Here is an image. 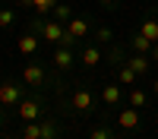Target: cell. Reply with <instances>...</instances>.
Listing matches in <instances>:
<instances>
[{
	"label": "cell",
	"instance_id": "1",
	"mask_svg": "<svg viewBox=\"0 0 158 139\" xmlns=\"http://www.w3.org/2000/svg\"><path fill=\"white\" fill-rule=\"evenodd\" d=\"M16 114H19L22 123L41 120V117H44V101H41V98H22L19 104H16Z\"/></svg>",
	"mask_w": 158,
	"mask_h": 139
},
{
	"label": "cell",
	"instance_id": "2",
	"mask_svg": "<svg viewBox=\"0 0 158 139\" xmlns=\"http://www.w3.org/2000/svg\"><path fill=\"white\" fill-rule=\"evenodd\" d=\"M22 98H25L22 95V82H13V79L0 82V104H3V108H16Z\"/></svg>",
	"mask_w": 158,
	"mask_h": 139
},
{
	"label": "cell",
	"instance_id": "3",
	"mask_svg": "<svg viewBox=\"0 0 158 139\" xmlns=\"http://www.w3.org/2000/svg\"><path fill=\"white\" fill-rule=\"evenodd\" d=\"M70 108L76 114H92V111H95V95H92L85 85H79L73 92V98H70Z\"/></svg>",
	"mask_w": 158,
	"mask_h": 139
},
{
	"label": "cell",
	"instance_id": "4",
	"mask_svg": "<svg viewBox=\"0 0 158 139\" xmlns=\"http://www.w3.org/2000/svg\"><path fill=\"white\" fill-rule=\"evenodd\" d=\"M22 82H29L32 88H41L44 82H48V73H44V67H41V63H25V67H22Z\"/></svg>",
	"mask_w": 158,
	"mask_h": 139
},
{
	"label": "cell",
	"instance_id": "5",
	"mask_svg": "<svg viewBox=\"0 0 158 139\" xmlns=\"http://www.w3.org/2000/svg\"><path fill=\"white\" fill-rule=\"evenodd\" d=\"M51 63H54V70L67 73V70H73V63H76V51L63 47V44H54V57H51Z\"/></svg>",
	"mask_w": 158,
	"mask_h": 139
},
{
	"label": "cell",
	"instance_id": "6",
	"mask_svg": "<svg viewBox=\"0 0 158 139\" xmlns=\"http://www.w3.org/2000/svg\"><path fill=\"white\" fill-rule=\"evenodd\" d=\"M16 47H19V54H25V57H32V54H38V47H41V38H38L35 32H25V35H19V41H16Z\"/></svg>",
	"mask_w": 158,
	"mask_h": 139
},
{
	"label": "cell",
	"instance_id": "7",
	"mask_svg": "<svg viewBox=\"0 0 158 139\" xmlns=\"http://www.w3.org/2000/svg\"><path fill=\"white\" fill-rule=\"evenodd\" d=\"M76 57L82 60V67H89V70H92V67H98V63L104 60V54H101V47H98V44H85Z\"/></svg>",
	"mask_w": 158,
	"mask_h": 139
},
{
	"label": "cell",
	"instance_id": "8",
	"mask_svg": "<svg viewBox=\"0 0 158 139\" xmlns=\"http://www.w3.org/2000/svg\"><path fill=\"white\" fill-rule=\"evenodd\" d=\"M139 108H123L120 114H117V126H120V130H136L139 126Z\"/></svg>",
	"mask_w": 158,
	"mask_h": 139
},
{
	"label": "cell",
	"instance_id": "9",
	"mask_svg": "<svg viewBox=\"0 0 158 139\" xmlns=\"http://www.w3.org/2000/svg\"><path fill=\"white\" fill-rule=\"evenodd\" d=\"M127 67L133 70L136 76H149V70H152V57H149V54H133V57H127Z\"/></svg>",
	"mask_w": 158,
	"mask_h": 139
},
{
	"label": "cell",
	"instance_id": "10",
	"mask_svg": "<svg viewBox=\"0 0 158 139\" xmlns=\"http://www.w3.org/2000/svg\"><path fill=\"white\" fill-rule=\"evenodd\" d=\"M101 101H104V108H117L120 104V82H104Z\"/></svg>",
	"mask_w": 158,
	"mask_h": 139
},
{
	"label": "cell",
	"instance_id": "11",
	"mask_svg": "<svg viewBox=\"0 0 158 139\" xmlns=\"http://www.w3.org/2000/svg\"><path fill=\"white\" fill-rule=\"evenodd\" d=\"M67 32H70V35H76L79 41H82V38L92 32V25H89V19H79V16H73V19L67 22Z\"/></svg>",
	"mask_w": 158,
	"mask_h": 139
},
{
	"label": "cell",
	"instance_id": "12",
	"mask_svg": "<svg viewBox=\"0 0 158 139\" xmlns=\"http://www.w3.org/2000/svg\"><path fill=\"white\" fill-rule=\"evenodd\" d=\"M130 51H133V54H149V51H152V41H149L146 35L133 32V35H130Z\"/></svg>",
	"mask_w": 158,
	"mask_h": 139
},
{
	"label": "cell",
	"instance_id": "13",
	"mask_svg": "<svg viewBox=\"0 0 158 139\" xmlns=\"http://www.w3.org/2000/svg\"><path fill=\"white\" fill-rule=\"evenodd\" d=\"M136 32H139V35H146L152 44H158V19H146V22H142Z\"/></svg>",
	"mask_w": 158,
	"mask_h": 139
},
{
	"label": "cell",
	"instance_id": "14",
	"mask_svg": "<svg viewBox=\"0 0 158 139\" xmlns=\"http://www.w3.org/2000/svg\"><path fill=\"white\" fill-rule=\"evenodd\" d=\"M41 139H60V126H57V120L41 117Z\"/></svg>",
	"mask_w": 158,
	"mask_h": 139
},
{
	"label": "cell",
	"instance_id": "15",
	"mask_svg": "<svg viewBox=\"0 0 158 139\" xmlns=\"http://www.w3.org/2000/svg\"><path fill=\"white\" fill-rule=\"evenodd\" d=\"M111 41H114V29H111V25H98V29H95V44L104 47V44H111Z\"/></svg>",
	"mask_w": 158,
	"mask_h": 139
},
{
	"label": "cell",
	"instance_id": "16",
	"mask_svg": "<svg viewBox=\"0 0 158 139\" xmlns=\"http://www.w3.org/2000/svg\"><path fill=\"white\" fill-rule=\"evenodd\" d=\"M51 16H54L57 22H63V25H67V22L73 19V6H67V3H57L54 10H51Z\"/></svg>",
	"mask_w": 158,
	"mask_h": 139
},
{
	"label": "cell",
	"instance_id": "17",
	"mask_svg": "<svg viewBox=\"0 0 158 139\" xmlns=\"http://www.w3.org/2000/svg\"><path fill=\"white\" fill-rule=\"evenodd\" d=\"M127 101H130V108H146L149 95L142 92V88H136V85H133V88H130V98H127Z\"/></svg>",
	"mask_w": 158,
	"mask_h": 139
},
{
	"label": "cell",
	"instance_id": "18",
	"mask_svg": "<svg viewBox=\"0 0 158 139\" xmlns=\"http://www.w3.org/2000/svg\"><path fill=\"white\" fill-rule=\"evenodd\" d=\"M136 79H139V76H136L133 70H130L127 63H120V67H117V82H123V85H133Z\"/></svg>",
	"mask_w": 158,
	"mask_h": 139
},
{
	"label": "cell",
	"instance_id": "19",
	"mask_svg": "<svg viewBox=\"0 0 158 139\" xmlns=\"http://www.w3.org/2000/svg\"><path fill=\"white\" fill-rule=\"evenodd\" d=\"M29 6L38 13V16H48V13L54 10V3H51V0H29Z\"/></svg>",
	"mask_w": 158,
	"mask_h": 139
},
{
	"label": "cell",
	"instance_id": "20",
	"mask_svg": "<svg viewBox=\"0 0 158 139\" xmlns=\"http://www.w3.org/2000/svg\"><path fill=\"white\" fill-rule=\"evenodd\" d=\"M111 136H114V133H111L104 123H98V126H92V130H89V139H111Z\"/></svg>",
	"mask_w": 158,
	"mask_h": 139
},
{
	"label": "cell",
	"instance_id": "21",
	"mask_svg": "<svg viewBox=\"0 0 158 139\" xmlns=\"http://www.w3.org/2000/svg\"><path fill=\"white\" fill-rule=\"evenodd\" d=\"M13 22H16V13L13 10H0V29H10Z\"/></svg>",
	"mask_w": 158,
	"mask_h": 139
},
{
	"label": "cell",
	"instance_id": "22",
	"mask_svg": "<svg viewBox=\"0 0 158 139\" xmlns=\"http://www.w3.org/2000/svg\"><path fill=\"white\" fill-rule=\"evenodd\" d=\"M60 44H63V47H70V51H73V47L79 44V38H76V35H70V32H63V38H60Z\"/></svg>",
	"mask_w": 158,
	"mask_h": 139
},
{
	"label": "cell",
	"instance_id": "23",
	"mask_svg": "<svg viewBox=\"0 0 158 139\" xmlns=\"http://www.w3.org/2000/svg\"><path fill=\"white\" fill-rule=\"evenodd\" d=\"M149 57H152V63H158V44H152V51H149Z\"/></svg>",
	"mask_w": 158,
	"mask_h": 139
},
{
	"label": "cell",
	"instance_id": "24",
	"mask_svg": "<svg viewBox=\"0 0 158 139\" xmlns=\"http://www.w3.org/2000/svg\"><path fill=\"white\" fill-rule=\"evenodd\" d=\"M3 126H6V117H3V104H0V133H3Z\"/></svg>",
	"mask_w": 158,
	"mask_h": 139
},
{
	"label": "cell",
	"instance_id": "25",
	"mask_svg": "<svg viewBox=\"0 0 158 139\" xmlns=\"http://www.w3.org/2000/svg\"><path fill=\"white\" fill-rule=\"evenodd\" d=\"M98 3H101V6H108V10H111V6L117 3V0H98Z\"/></svg>",
	"mask_w": 158,
	"mask_h": 139
},
{
	"label": "cell",
	"instance_id": "26",
	"mask_svg": "<svg viewBox=\"0 0 158 139\" xmlns=\"http://www.w3.org/2000/svg\"><path fill=\"white\" fill-rule=\"evenodd\" d=\"M152 92H155V95H158V79H155V82H152Z\"/></svg>",
	"mask_w": 158,
	"mask_h": 139
},
{
	"label": "cell",
	"instance_id": "27",
	"mask_svg": "<svg viewBox=\"0 0 158 139\" xmlns=\"http://www.w3.org/2000/svg\"><path fill=\"white\" fill-rule=\"evenodd\" d=\"M111 139H127V136H123V133H114V136H111Z\"/></svg>",
	"mask_w": 158,
	"mask_h": 139
},
{
	"label": "cell",
	"instance_id": "28",
	"mask_svg": "<svg viewBox=\"0 0 158 139\" xmlns=\"http://www.w3.org/2000/svg\"><path fill=\"white\" fill-rule=\"evenodd\" d=\"M16 3H29V0H16Z\"/></svg>",
	"mask_w": 158,
	"mask_h": 139
},
{
	"label": "cell",
	"instance_id": "29",
	"mask_svg": "<svg viewBox=\"0 0 158 139\" xmlns=\"http://www.w3.org/2000/svg\"><path fill=\"white\" fill-rule=\"evenodd\" d=\"M51 3H54V6H57V0H51Z\"/></svg>",
	"mask_w": 158,
	"mask_h": 139
}]
</instances>
